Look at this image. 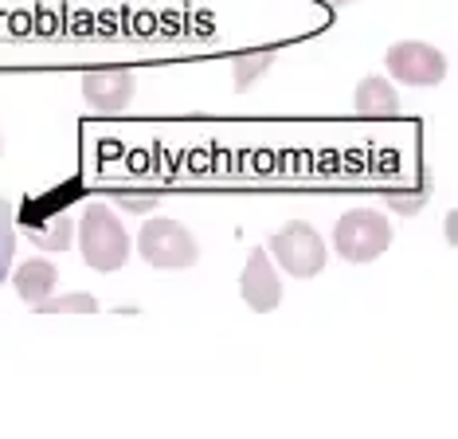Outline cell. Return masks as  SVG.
<instances>
[{
  "instance_id": "cell-1",
  "label": "cell",
  "mask_w": 458,
  "mask_h": 439,
  "mask_svg": "<svg viewBox=\"0 0 458 439\" xmlns=\"http://www.w3.org/2000/svg\"><path fill=\"white\" fill-rule=\"evenodd\" d=\"M79 228V255L82 263H87L90 271H102V275H110V271H122L130 259V232L126 224L118 220V212H114L110 204H87L75 220Z\"/></svg>"
},
{
  "instance_id": "cell-2",
  "label": "cell",
  "mask_w": 458,
  "mask_h": 439,
  "mask_svg": "<svg viewBox=\"0 0 458 439\" xmlns=\"http://www.w3.org/2000/svg\"><path fill=\"white\" fill-rule=\"evenodd\" d=\"M138 255L157 271H189L200 259V244L181 220L173 216H153L138 232Z\"/></svg>"
},
{
  "instance_id": "cell-3",
  "label": "cell",
  "mask_w": 458,
  "mask_h": 439,
  "mask_svg": "<svg viewBox=\"0 0 458 439\" xmlns=\"http://www.w3.org/2000/svg\"><path fill=\"white\" fill-rule=\"evenodd\" d=\"M333 247L345 263H377L392 247V224L377 208H349L333 228Z\"/></svg>"
},
{
  "instance_id": "cell-4",
  "label": "cell",
  "mask_w": 458,
  "mask_h": 439,
  "mask_svg": "<svg viewBox=\"0 0 458 439\" xmlns=\"http://www.w3.org/2000/svg\"><path fill=\"white\" fill-rule=\"evenodd\" d=\"M267 251L275 255V263L283 267L290 279H314L329 263L326 239H321L314 228L306 224V220H290L286 228H278V232L270 236Z\"/></svg>"
},
{
  "instance_id": "cell-5",
  "label": "cell",
  "mask_w": 458,
  "mask_h": 439,
  "mask_svg": "<svg viewBox=\"0 0 458 439\" xmlns=\"http://www.w3.org/2000/svg\"><path fill=\"white\" fill-rule=\"evenodd\" d=\"M384 67L403 87H435L446 75V56L439 47L423 44V39H400V44L388 47Z\"/></svg>"
},
{
  "instance_id": "cell-6",
  "label": "cell",
  "mask_w": 458,
  "mask_h": 439,
  "mask_svg": "<svg viewBox=\"0 0 458 439\" xmlns=\"http://www.w3.org/2000/svg\"><path fill=\"white\" fill-rule=\"evenodd\" d=\"M138 94V75L126 67H98L82 75V99L98 114H122Z\"/></svg>"
},
{
  "instance_id": "cell-7",
  "label": "cell",
  "mask_w": 458,
  "mask_h": 439,
  "mask_svg": "<svg viewBox=\"0 0 458 439\" xmlns=\"http://www.w3.org/2000/svg\"><path fill=\"white\" fill-rule=\"evenodd\" d=\"M239 295H243V302L255 314H270L278 302H283V279H278L275 263H270V251L267 247L251 251L243 275H239Z\"/></svg>"
},
{
  "instance_id": "cell-8",
  "label": "cell",
  "mask_w": 458,
  "mask_h": 439,
  "mask_svg": "<svg viewBox=\"0 0 458 439\" xmlns=\"http://www.w3.org/2000/svg\"><path fill=\"white\" fill-rule=\"evenodd\" d=\"M24 232L32 244H39L44 251H67L71 247V236H75V216H71L67 204H51L44 216H24Z\"/></svg>"
},
{
  "instance_id": "cell-9",
  "label": "cell",
  "mask_w": 458,
  "mask_h": 439,
  "mask_svg": "<svg viewBox=\"0 0 458 439\" xmlns=\"http://www.w3.org/2000/svg\"><path fill=\"white\" fill-rule=\"evenodd\" d=\"M55 282H59V275H55L51 259H24V263L13 271V287L28 306H39L44 298L55 295Z\"/></svg>"
},
{
  "instance_id": "cell-10",
  "label": "cell",
  "mask_w": 458,
  "mask_h": 439,
  "mask_svg": "<svg viewBox=\"0 0 458 439\" xmlns=\"http://www.w3.org/2000/svg\"><path fill=\"white\" fill-rule=\"evenodd\" d=\"M352 102H357L360 118H395V114H400V90H395L392 79H384V75L360 79Z\"/></svg>"
},
{
  "instance_id": "cell-11",
  "label": "cell",
  "mask_w": 458,
  "mask_h": 439,
  "mask_svg": "<svg viewBox=\"0 0 458 439\" xmlns=\"http://www.w3.org/2000/svg\"><path fill=\"white\" fill-rule=\"evenodd\" d=\"M13 259H16V208L13 201L0 196V282L13 271Z\"/></svg>"
},
{
  "instance_id": "cell-12",
  "label": "cell",
  "mask_w": 458,
  "mask_h": 439,
  "mask_svg": "<svg viewBox=\"0 0 458 439\" xmlns=\"http://www.w3.org/2000/svg\"><path fill=\"white\" fill-rule=\"evenodd\" d=\"M39 314H98V298L95 295H82V290H75V295H51L36 306Z\"/></svg>"
},
{
  "instance_id": "cell-13",
  "label": "cell",
  "mask_w": 458,
  "mask_h": 439,
  "mask_svg": "<svg viewBox=\"0 0 458 439\" xmlns=\"http://www.w3.org/2000/svg\"><path fill=\"white\" fill-rule=\"evenodd\" d=\"M270 63H275V51H255V56H243L235 63V87H251V82L263 75Z\"/></svg>"
},
{
  "instance_id": "cell-14",
  "label": "cell",
  "mask_w": 458,
  "mask_h": 439,
  "mask_svg": "<svg viewBox=\"0 0 458 439\" xmlns=\"http://www.w3.org/2000/svg\"><path fill=\"white\" fill-rule=\"evenodd\" d=\"M384 201H388V208H392V212H400V216H411V212H420V208H423V201H427V188H423V193H415V196L388 193V196H384Z\"/></svg>"
},
{
  "instance_id": "cell-15",
  "label": "cell",
  "mask_w": 458,
  "mask_h": 439,
  "mask_svg": "<svg viewBox=\"0 0 458 439\" xmlns=\"http://www.w3.org/2000/svg\"><path fill=\"white\" fill-rule=\"evenodd\" d=\"M118 208H126V212H138V216H149L153 208H157V196H149V201H141V196H118Z\"/></svg>"
},
{
  "instance_id": "cell-16",
  "label": "cell",
  "mask_w": 458,
  "mask_h": 439,
  "mask_svg": "<svg viewBox=\"0 0 458 439\" xmlns=\"http://www.w3.org/2000/svg\"><path fill=\"white\" fill-rule=\"evenodd\" d=\"M326 4H333V8H345V4H357V0H326Z\"/></svg>"
},
{
  "instance_id": "cell-17",
  "label": "cell",
  "mask_w": 458,
  "mask_h": 439,
  "mask_svg": "<svg viewBox=\"0 0 458 439\" xmlns=\"http://www.w3.org/2000/svg\"><path fill=\"white\" fill-rule=\"evenodd\" d=\"M0 150H4V142H0Z\"/></svg>"
}]
</instances>
